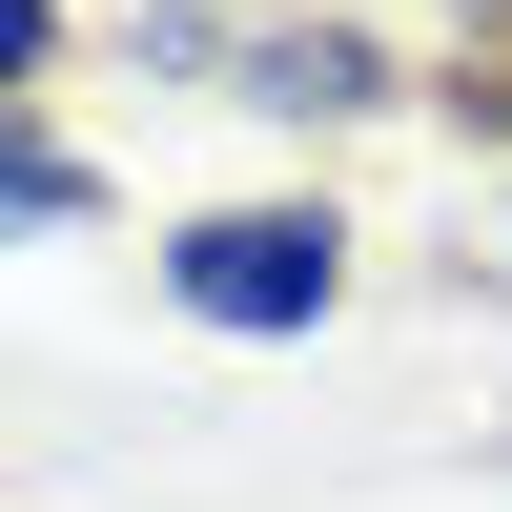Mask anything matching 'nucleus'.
Segmentation results:
<instances>
[{"instance_id":"f257e3e1","label":"nucleus","mask_w":512,"mask_h":512,"mask_svg":"<svg viewBox=\"0 0 512 512\" xmlns=\"http://www.w3.org/2000/svg\"><path fill=\"white\" fill-rule=\"evenodd\" d=\"M164 287H185L205 328H328V287H349V226H328V205H205V226L164 246Z\"/></svg>"},{"instance_id":"f03ea898","label":"nucleus","mask_w":512,"mask_h":512,"mask_svg":"<svg viewBox=\"0 0 512 512\" xmlns=\"http://www.w3.org/2000/svg\"><path fill=\"white\" fill-rule=\"evenodd\" d=\"M164 41H205V21H164ZM205 62H226V103H267V123H369V103H390V62H369V41H328V21L205 41Z\"/></svg>"},{"instance_id":"7ed1b4c3","label":"nucleus","mask_w":512,"mask_h":512,"mask_svg":"<svg viewBox=\"0 0 512 512\" xmlns=\"http://www.w3.org/2000/svg\"><path fill=\"white\" fill-rule=\"evenodd\" d=\"M82 205H103V185H82L62 144H21V123H0V226H82Z\"/></svg>"},{"instance_id":"20e7f679","label":"nucleus","mask_w":512,"mask_h":512,"mask_svg":"<svg viewBox=\"0 0 512 512\" xmlns=\"http://www.w3.org/2000/svg\"><path fill=\"white\" fill-rule=\"evenodd\" d=\"M41 62H62V0H0V103H21Z\"/></svg>"}]
</instances>
